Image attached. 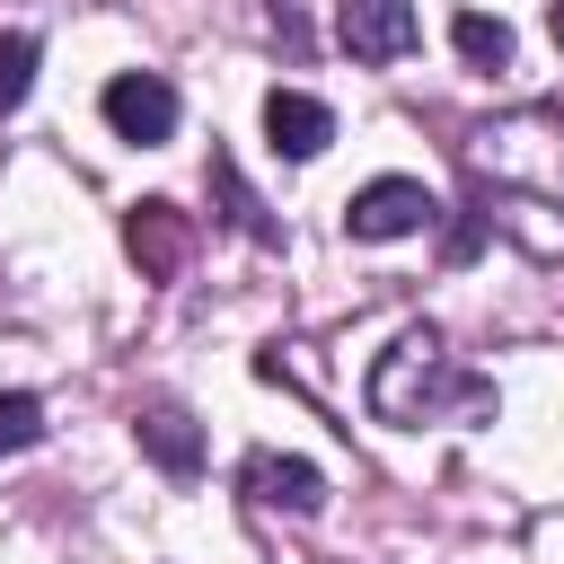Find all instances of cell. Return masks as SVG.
Here are the masks:
<instances>
[{
	"instance_id": "9a60e30c",
	"label": "cell",
	"mask_w": 564,
	"mask_h": 564,
	"mask_svg": "<svg viewBox=\"0 0 564 564\" xmlns=\"http://www.w3.org/2000/svg\"><path fill=\"white\" fill-rule=\"evenodd\" d=\"M546 26H555V44H564V0H546Z\"/></svg>"
},
{
	"instance_id": "8992f818",
	"label": "cell",
	"mask_w": 564,
	"mask_h": 564,
	"mask_svg": "<svg viewBox=\"0 0 564 564\" xmlns=\"http://www.w3.org/2000/svg\"><path fill=\"white\" fill-rule=\"evenodd\" d=\"M238 485H247V502H264V511H317V502H326V476H317L308 458H282V449H256V458L238 467Z\"/></svg>"
},
{
	"instance_id": "8fae6325",
	"label": "cell",
	"mask_w": 564,
	"mask_h": 564,
	"mask_svg": "<svg viewBox=\"0 0 564 564\" xmlns=\"http://www.w3.org/2000/svg\"><path fill=\"white\" fill-rule=\"evenodd\" d=\"M212 194H220V220L238 229V238H256V247H282V229H273V212L247 194V176H238V159L229 150H212Z\"/></svg>"
},
{
	"instance_id": "9c48e42d",
	"label": "cell",
	"mask_w": 564,
	"mask_h": 564,
	"mask_svg": "<svg viewBox=\"0 0 564 564\" xmlns=\"http://www.w3.org/2000/svg\"><path fill=\"white\" fill-rule=\"evenodd\" d=\"M123 247H132V264H141V282H167V273L185 264V247H194V229H185V212H176V203H141V212L123 220Z\"/></svg>"
},
{
	"instance_id": "7c38bea8",
	"label": "cell",
	"mask_w": 564,
	"mask_h": 564,
	"mask_svg": "<svg viewBox=\"0 0 564 564\" xmlns=\"http://www.w3.org/2000/svg\"><path fill=\"white\" fill-rule=\"evenodd\" d=\"M449 44H458L467 70H502V62H511V26L485 18V9H458V18H449Z\"/></svg>"
},
{
	"instance_id": "ba28073f",
	"label": "cell",
	"mask_w": 564,
	"mask_h": 564,
	"mask_svg": "<svg viewBox=\"0 0 564 564\" xmlns=\"http://www.w3.org/2000/svg\"><path fill=\"white\" fill-rule=\"evenodd\" d=\"M264 141H273L282 159H317V150L335 141L326 97H308V88H273V97H264Z\"/></svg>"
},
{
	"instance_id": "5b68a950",
	"label": "cell",
	"mask_w": 564,
	"mask_h": 564,
	"mask_svg": "<svg viewBox=\"0 0 564 564\" xmlns=\"http://www.w3.org/2000/svg\"><path fill=\"white\" fill-rule=\"evenodd\" d=\"M97 106H106V123H115V132H123V141H141V150H150V141H167V132H176V88H167V79H159V70H115V79H106V97H97Z\"/></svg>"
},
{
	"instance_id": "4fadbf2b",
	"label": "cell",
	"mask_w": 564,
	"mask_h": 564,
	"mask_svg": "<svg viewBox=\"0 0 564 564\" xmlns=\"http://www.w3.org/2000/svg\"><path fill=\"white\" fill-rule=\"evenodd\" d=\"M44 441V405L26 397V388H0V458H18V449H35Z\"/></svg>"
},
{
	"instance_id": "52a82bcc",
	"label": "cell",
	"mask_w": 564,
	"mask_h": 564,
	"mask_svg": "<svg viewBox=\"0 0 564 564\" xmlns=\"http://www.w3.org/2000/svg\"><path fill=\"white\" fill-rule=\"evenodd\" d=\"M485 220H502L529 256H564V194H520V185H485Z\"/></svg>"
},
{
	"instance_id": "3957f363",
	"label": "cell",
	"mask_w": 564,
	"mask_h": 564,
	"mask_svg": "<svg viewBox=\"0 0 564 564\" xmlns=\"http://www.w3.org/2000/svg\"><path fill=\"white\" fill-rule=\"evenodd\" d=\"M432 220H441V203H432L414 176H370V185L344 203V238H361V247L414 238V229H432Z\"/></svg>"
},
{
	"instance_id": "30bf717a",
	"label": "cell",
	"mask_w": 564,
	"mask_h": 564,
	"mask_svg": "<svg viewBox=\"0 0 564 564\" xmlns=\"http://www.w3.org/2000/svg\"><path fill=\"white\" fill-rule=\"evenodd\" d=\"M132 441L167 467V476H194L203 467V432H194V414H176V405H150V414H132Z\"/></svg>"
},
{
	"instance_id": "277c9868",
	"label": "cell",
	"mask_w": 564,
	"mask_h": 564,
	"mask_svg": "<svg viewBox=\"0 0 564 564\" xmlns=\"http://www.w3.org/2000/svg\"><path fill=\"white\" fill-rule=\"evenodd\" d=\"M335 35L352 62H405L423 18H414V0H335Z\"/></svg>"
},
{
	"instance_id": "6da1fadb",
	"label": "cell",
	"mask_w": 564,
	"mask_h": 564,
	"mask_svg": "<svg viewBox=\"0 0 564 564\" xmlns=\"http://www.w3.org/2000/svg\"><path fill=\"white\" fill-rule=\"evenodd\" d=\"M449 405L485 414L494 388H485L476 370H458L432 326H405V335L379 352V370H370V414H379V423H432V414H449Z\"/></svg>"
},
{
	"instance_id": "5bb4252c",
	"label": "cell",
	"mask_w": 564,
	"mask_h": 564,
	"mask_svg": "<svg viewBox=\"0 0 564 564\" xmlns=\"http://www.w3.org/2000/svg\"><path fill=\"white\" fill-rule=\"evenodd\" d=\"M35 88V35H0V115H18Z\"/></svg>"
},
{
	"instance_id": "7a4b0ae2",
	"label": "cell",
	"mask_w": 564,
	"mask_h": 564,
	"mask_svg": "<svg viewBox=\"0 0 564 564\" xmlns=\"http://www.w3.org/2000/svg\"><path fill=\"white\" fill-rule=\"evenodd\" d=\"M476 176L485 185H520V194H564V115L529 106V115H502L467 141Z\"/></svg>"
}]
</instances>
